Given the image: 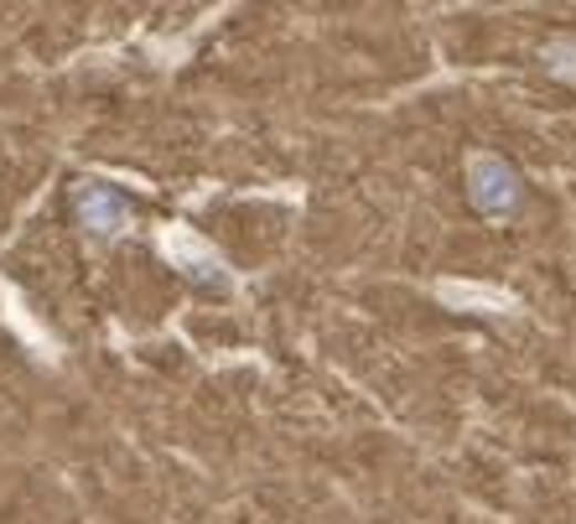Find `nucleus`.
I'll return each instance as SVG.
<instances>
[{
	"label": "nucleus",
	"mask_w": 576,
	"mask_h": 524,
	"mask_svg": "<svg viewBox=\"0 0 576 524\" xmlns=\"http://www.w3.org/2000/svg\"><path fill=\"white\" fill-rule=\"evenodd\" d=\"M468 192H473V208L483 219H504L520 203V177H514V167H509L504 156L478 151L468 161Z\"/></svg>",
	"instance_id": "nucleus-1"
},
{
	"label": "nucleus",
	"mask_w": 576,
	"mask_h": 524,
	"mask_svg": "<svg viewBox=\"0 0 576 524\" xmlns=\"http://www.w3.org/2000/svg\"><path fill=\"white\" fill-rule=\"evenodd\" d=\"M78 219L94 234H125L130 229V203H125V192H115V187L84 182L78 187Z\"/></svg>",
	"instance_id": "nucleus-2"
}]
</instances>
